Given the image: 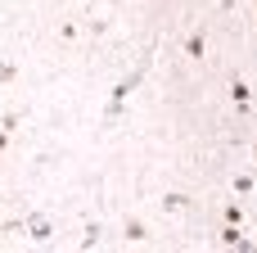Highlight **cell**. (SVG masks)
I'll return each mask as SVG.
<instances>
[{"mask_svg": "<svg viewBox=\"0 0 257 253\" xmlns=\"http://www.w3.org/2000/svg\"><path fill=\"white\" fill-rule=\"evenodd\" d=\"M145 68H149V59H140V63H136V68H131V72H126V77H122V81L113 86V95H108V109H104V118H108V122H113V118L122 113V104H126V95H131V91L140 86Z\"/></svg>", "mask_w": 257, "mask_h": 253, "instance_id": "obj_1", "label": "cell"}, {"mask_svg": "<svg viewBox=\"0 0 257 253\" xmlns=\"http://www.w3.org/2000/svg\"><path fill=\"white\" fill-rule=\"evenodd\" d=\"M23 231H27V235L36 240V244H45V240L54 235V226H50V222H45L41 213H32V217H23Z\"/></svg>", "mask_w": 257, "mask_h": 253, "instance_id": "obj_2", "label": "cell"}, {"mask_svg": "<svg viewBox=\"0 0 257 253\" xmlns=\"http://www.w3.org/2000/svg\"><path fill=\"white\" fill-rule=\"evenodd\" d=\"M221 244H226V249H244V244H248V240H244V226L226 222V231H221Z\"/></svg>", "mask_w": 257, "mask_h": 253, "instance_id": "obj_3", "label": "cell"}, {"mask_svg": "<svg viewBox=\"0 0 257 253\" xmlns=\"http://www.w3.org/2000/svg\"><path fill=\"white\" fill-rule=\"evenodd\" d=\"M163 213H190V195H163Z\"/></svg>", "mask_w": 257, "mask_h": 253, "instance_id": "obj_4", "label": "cell"}, {"mask_svg": "<svg viewBox=\"0 0 257 253\" xmlns=\"http://www.w3.org/2000/svg\"><path fill=\"white\" fill-rule=\"evenodd\" d=\"M185 54H190V59H203V27H194V32H190V41H185Z\"/></svg>", "mask_w": 257, "mask_h": 253, "instance_id": "obj_5", "label": "cell"}, {"mask_svg": "<svg viewBox=\"0 0 257 253\" xmlns=\"http://www.w3.org/2000/svg\"><path fill=\"white\" fill-rule=\"evenodd\" d=\"M248 95H253V91H248V81H239V77H235V81H230V100H235L239 109H248Z\"/></svg>", "mask_w": 257, "mask_h": 253, "instance_id": "obj_6", "label": "cell"}, {"mask_svg": "<svg viewBox=\"0 0 257 253\" xmlns=\"http://www.w3.org/2000/svg\"><path fill=\"white\" fill-rule=\"evenodd\" d=\"M126 240H136V244L149 240V226H145V222H126Z\"/></svg>", "mask_w": 257, "mask_h": 253, "instance_id": "obj_7", "label": "cell"}, {"mask_svg": "<svg viewBox=\"0 0 257 253\" xmlns=\"http://www.w3.org/2000/svg\"><path fill=\"white\" fill-rule=\"evenodd\" d=\"M95 244H99V222H90L86 235H81V249H95Z\"/></svg>", "mask_w": 257, "mask_h": 253, "instance_id": "obj_8", "label": "cell"}, {"mask_svg": "<svg viewBox=\"0 0 257 253\" xmlns=\"http://www.w3.org/2000/svg\"><path fill=\"white\" fill-rule=\"evenodd\" d=\"M235 195H253V177H235Z\"/></svg>", "mask_w": 257, "mask_h": 253, "instance_id": "obj_9", "label": "cell"}, {"mask_svg": "<svg viewBox=\"0 0 257 253\" xmlns=\"http://www.w3.org/2000/svg\"><path fill=\"white\" fill-rule=\"evenodd\" d=\"M226 222H235V226H244V213H239V204H230V208H226Z\"/></svg>", "mask_w": 257, "mask_h": 253, "instance_id": "obj_10", "label": "cell"}, {"mask_svg": "<svg viewBox=\"0 0 257 253\" xmlns=\"http://www.w3.org/2000/svg\"><path fill=\"white\" fill-rule=\"evenodd\" d=\"M0 81H14V63H5V59H0Z\"/></svg>", "mask_w": 257, "mask_h": 253, "instance_id": "obj_11", "label": "cell"}, {"mask_svg": "<svg viewBox=\"0 0 257 253\" xmlns=\"http://www.w3.org/2000/svg\"><path fill=\"white\" fill-rule=\"evenodd\" d=\"M5 145H9V131H5V127H0V149H5Z\"/></svg>", "mask_w": 257, "mask_h": 253, "instance_id": "obj_12", "label": "cell"}, {"mask_svg": "<svg viewBox=\"0 0 257 253\" xmlns=\"http://www.w3.org/2000/svg\"><path fill=\"white\" fill-rule=\"evenodd\" d=\"M253 154H257V145H253Z\"/></svg>", "mask_w": 257, "mask_h": 253, "instance_id": "obj_13", "label": "cell"}]
</instances>
